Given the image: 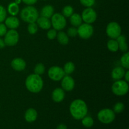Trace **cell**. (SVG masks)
<instances>
[{"instance_id": "cell-9", "label": "cell", "mask_w": 129, "mask_h": 129, "mask_svg": "<svg viewBox=\"0 0 129 129\" xmlns=\"http://www.w3.org/2000/svg\"><path fill=\"white\" fill-rule=\"evenodd\" d=\"M82 20L86 23L91 24L94 23L97 18V13L94 9L91 7L87 8L84 9L82 12Z\"/></svg>"}, {"instance_id": "cell-17", "label": "cell", "mask_w": 129, "mask_h": 129, "mask_svg": "<svg viewBox=\"0 0 129 129\" xmlns=\"http://www.w3.org/2000/svg\"><path fill=\"white\" fill-rule=\"evenodd\" d=\"M52 97L54 102H57V103L62 102L65 98V93H64V89L59 88L54 89V91L52 92Z\"/></svg>"}, {"instance_id": "cell-38", "label": "cell", "mask_w": 129, "mask_h": 129, "mask_svg": "<svg viewBox=\"0 0 129 129\" xmlns=\"http://www.w3.org/2000/svg\"><path fill=\"white\" fill-rule=\"evenodd\" d=\"M5 47V42H4V40H3L2 39L0 38V49H3Z\"/></svg>"}, {"instance_id": "cell-33", "label": "cell", "mask_w": 129, "mask_h": 129, "mask_svg": "<svg viewBox=\"0 0 129 129\" xmlns=\"http://www.w3.org/2000/svg\"><path fill=\"white\" fill-rule=\"evenodd\" d=\"M81 5L87 8L93 6L95 3V0H79Z\"/></svg>"}, {"instance_id": "cell-21", "label": "cell", "mask_w": 129, "mask_h": 129, "mask_svg": "<svg viewBox=\"0 0 129 129\" xmlns=\"http://www.w3.org/2000/svg\"><path fill=\"white\" fill-rule=\"evenodd\" d=\"M82 20L81 16L78 13H73L71 16H70V22L73 26H79L82 24Z\"/></svg>"}, {"instance_id": "cell-22", "label": "cell", "mask_w": 129, "mask_h": 129, "mask_svg": "<svg viewBox=\"0 0 129 129\" xmlns=\"http://www.w3.org/2000/svg\"><path fill=\"white\" fill-rule=\"evenodd\" d=\"M19 10H20V8H19L18 5L16 4L15 2L10 3L8 6V12L11 16H15L18 15Z\"/></svg>"}, {"instance_id": "cell-36", "label": "cell", "mask_w": 129, "mask_h": 129, "mask_svg": "<svg viewBox=\"0 0 129 129\" xmlns=\"http://www.w3.org/2000/svg\"><path fill=\"white\" fill-rule=\"evenodd\" d=\"M7 32V27L5 24L0 23V37L4 36Z\"/></svg>"}, {"instance_id": "cell-3", "label": "cell", "mask_w": 129, "mask_h": 129, "mask_svg": "<svg viewBox=\"0 0 129 129\" xmlns=\"http://www.w3.org/2000/svg\"><path fill=\"white\" fill-rule=\"evenodd\" d=\"M20 17L26 23H35L39 18V12L34 6L28 5L21 10Z\"/></svg>"}, {"instance_id": "cell-19", "label": "cell", "mask_w": 129, "mask_h": 129, "mask_svg": "<svg viewBox=\"0 0 129 129\" xmlns=\"http://www.w3.org/2000/svg\"><path fill=\"white\" fill-rule=\"evenodd\" d=\"M54 8L52 5H45L42 8L41 11H40V15L41 16L49 18L54 15Z\"/></svg>"}, {"instance_id": "cell-5", "label": "cell", "mask_w": 129, "mask_h": 129, "mask_svg": "<svg viewBox=\"0 0 129 129\" xmlns=\"http://www.w3.org/2000/svg\"><path fill=\"white\" fill-rule=\"evenodd\" d=\"M99 121L105 124H108L113 122L115 118V114L112 110L105 108L100 111L97 115Z\"/></svg>"}, {"instance_id": "cell-31", "label": "cell", "mask_w": 129, "mask_h": 129, "mask_svg": "<svg viewBox=\"0 0 129 129\" xmlns=\"http://www.w3.org/2000/svg\"><path fill=\"white\" fill-rule=\"evenodd\" d=\"M28 31L31 35L36 34L38 31V25L35 23H30L28 26Z\"/></svg>"}, {"instance_id": "cell-28", "label": "cell", "mask_w": 129, "mask_h": 129, "mask_svg": "<svg viewBox=\"0 0 129 129\" xmlns=\"http://www.w3.org/2000/svg\"><path fill=\"white\" fill-rule=\"evenodd\" d=\"M121 64L123 68L128 69L129 68V52H126L122 55L121 58Z\"/></svg>"}, {"instance_id": "cell-40", "label": "cell", "mask_w": 129, "mask_h": 129, "mask_svg": "<svg viewBox=\"0 0 129 129\" xmlns=\"http://www.w3.org/2000/svg\"><path fill=\"white\" fill-rule=\"evenodd\" d=\"M57 129H68L66 125L64 124H60L59 125L57 126Z\"/></svg>"}, {"instance_id": "cell-10", "label": "cell", "mask_w": 129, "mask_h": 129, "mask_svg": "<svg viewBox=\"0 0 129 129\" xmlns=\"http://www.w3.org/2000/svg\"><path fill=\"white\" fill-rule=\"evenodd\" d=\"M94 29L92 25L88 23L81 24L78 28V34L80 37L84 39H88L93 35Z\"/></svg>"}, {"instance_id": "cell-7", "label": "cell", "mask_w": 129, "mask_h": 129, "mask_svg": "<svg viewBox=\"0 0 129 129\" xmlns=\"http://www.w3.org/2000/svg\"><path fill=\"white\" fill-rule=\"evenodd\" d=\"M106 32L110 38L116 39L121 35L122 29L118 23L113 21L108 24L106 29Z\"/></svg>"}, {"instance_id": "cell-39", "label": "cell", "mask_w": 129, "mask_h": 129, "mask_svg": "<svg viewBox=\"0 0 129 129\" xmlns=\"http://www.w3.org/2000/svg\"><path fill=\"white\" fill-rule=\"evenodd\" d=\"M125 81L128 82L129 81V71H127L125 73Z\"/></svg>"}, {"instance_id": "cell-6", "label": "cell", "mask_w": 129, "mask_h": 129, "mask_svg": "<svg viewBox=\"0 0 129 129\" xmlns=\"http://www.w3.org/2000/svg\"><path fill=\"white\" fill-rule=\"evenodd\" d=\"M51 25L55 30H62L66 25V20L62 14H54L52 16Z\"/></svg>"}, {"instance_id": "cell-11", "label": "cell", "mask_w": 129, "mask_h": 129, "mask_svg": "<svg viewBox=\"0 0 129 129\" xmlns=\"http://www.w3.org/2000/svg\"><path fill=\"white\" fill-rule=\"evenodd\" d=\"M49 77L53 81H59L61 80L65 76L64 69L59 66H52L49 69L48 71Z\"/></svg>"}, {"instance_id": "cell-26", "label": "cell", "mask_w": 129, "mask_h": 129, "mask_svg": "<svg viewBox=\"0 0 129 129\" xmlns=\"http://www.w3.org/2000/svg\"><path fill=\"white\" fill-rule=\"evenodd\" d=\"M64 69L65 74L69 75V74L73 73V71H74V69H75V66H74V64H73L72 62H67L66 64L64 65V69Z\"/></svg>"}, {"instance_id": "cell-12", "label": "cell", "mask_w": 129, "mask_h": 129, "mask_svg": "<svg viewBox=\"0 0 129 129\" xmlns=\"http://www.w3.org/2000/svg\"><path fill=\"white\" fill-rule=\"evenodd\" d=\"M62 88L64 90L67 91H71L74 88V81L70 76H64L62 79Z\"/></svg>"}, {"instance_id": "cell-35", "label": "cell", "mask_w": 129, "mask_h": 129, "mask_svg": "<svg viewBox=\"0 0 129 129\" xmlns=\"http://www.w3.org/2000/svg\"><path fill=\"white\" fill-rule=\"evenodd\" d=\"M78 35V29L74 27H71L68 30V35L70 37H75Z\"/></svg>"}, {"instance_id": "cell-2", "label": "cell", "mask_w": 129, "mask_h": 129, "mask_svg": "<svg viewBox=\"0 0 129 129\" xmlns=\"http://www.w3.org/2000/svg\"><path fill=\"white\" fill-rule=\"evenodd\" d=\"M43 80L40 75L36 74H30L26 78L25 86L29 91L34 93H37L42 89Z\"/></svg>"}, {"instance_id": "cell-18", "label": "cell", "mask_w": 129, "mask_h": 129, "mask_svg": "<svg viewBox=\"0 0 129 129\" xmlns=\"http://www.w3.org/2000/svg\"><path fill=\"white\" fill-rule=\"evenodd\" d=\"M37 118V112L34 108H29L26 111L25 114V118L26 122H33L36 120Z\"/></svg>"}, {"instance_id": "cell-15", "label": "cell", "mask_w": 129, "mask_h": 129, "mask_svg": "<svg viewBox=\"0 0 129 129\" xmlns=\"http://www.w3.org/2000/svg\"><path fill=\"white\" fill-rule=\"evenodd\" d=\"M37 25L44 30H48L51 27V21L49 20L47 18L44 17V16H40L39 17L37 20Z\"/></svg>"}, {"instance_id": "cell-42", "label": "cell", "mask_w": 129, "mask_h": 129, "mask_svg": "<svg viewBox=\"0 0 129 129\" xmlns=\"http://www.w3.org/2000/svg\"><path fill=\"white\" fill-rule=\"evenodd\" d=\"M44 1H45V0H44Z\"/></svg>"}, {"instance_id": "cell-30", "label": "cell", "mask_w": 129, "mask_h": 129, "mask_svg": "<svg viewBox=\"0 0 129 129\" xmlns=\"http://www.w3.org/2000/svg\"><path fill=\"white\" fill-rule=\"evenodd\" d=\"M124 104H123V103H121V102H118V103H116V104L115 105L114 107H113V111L115 113H120L124 110Z\"/></svg>"}, {"instance_id": "cell-20", "label": "cell", "mask_w": 129, "mask_h": 129, "mask_svg": "<svg viewBox=\"0 0 129 129\" xmlns=\"http://www.w3.org/2000/svg\"><path fill=\"white\" fill-rule=\"evenodd\" d=\"M117 40L118 42V47L120 50L122 52H127L128 50V44L127 43V39L125 36L120 35L118 38H117Z\"/></svg>"}, {"instance_id": "cell-25", "label": "cell", "mask_w": 129, "mask_h": 129, "mask_svg": "<svg viewBox=\"0 0 129 129\" xmlns=\"http://www.w3.org/2000/svg\"><path fill=\"white\" fill-rule=\"evenodd\" d=\"M81 120L83 125L86 128H90L94 124V120L92 118V117H89V116H85Z\"/></svg>"}, {"instance_id": "cell-16", "label": "cell", "mask_w": 129, "mask_h": 129, "mask_svg": "<svg viewBox=\"0 0 129 129\" xmlns=\"http://www.w3.org/2000/svg\"><path fill=\"white\" fill-rule=\"evenodd\" d=\"M125 71L123 67H116L112 72V77L114 80H120L124 77Z\"/></svg>"}, {"instance_id": "cell-23", "label": "cell", "mask_w": 129, "mask_h": 129, "mask_svg": "<svg viewBox=\"0 0 129 129\" xmlns=\"http://www.w3.org/2000/svg\"><path fill=\"white\" fill-rule=\"evenodd\" d=\"M57 37L59 42L62 45H66L69 42V38L68 35L64 31H60L57 34Z\"/></svg>"}, {"instance_id": "cell-27", "label": "cell", "mask_w": 129, "mask_h": 129, "mask_svg": "<svg viewBox=\"0 0 129 129\" xmlns=\"http://www.w3.org/2000/svg\"><path fill=\"white\" fill-rule=\"evenodd\" d=\"M74 13V9L71 6L67 5L64 7L62 10V15L64 17H70Z\"/></svg>"}, {"instance_id": "cell-14", "label": "cell", "mask_w": 129, "mask_h": 129, "mask_svg": "<svg viewBox=\"0 0 129 129\" xmlns=\"http://www.w3.org/2000/svg\"><path fill=\"white\" fill-rule=\"evenodd\" d=\"M5 24L6 27L11 30H15L20 25V21L16 17L13 16H10L5 19Z\"/></svg>"}, {"instance_id": "cell-4", "label": "cell", "mask_w": 129, "mask_h": 129, "mask_svg": "<svg viewBox=\"0 0 129 129\" xmlns=\"http://www.w3.org/2000/svg\"><path fill=\"white\" fill-rule=\"evenodd\" d=\"M128 84L123 80H117L113 84L112 90L113 94L117 96H124L128 91Z\"/></svg>"}, {"instance_id": "cell-1", "label": "cell", "mask_w": 129, "mask_h": 129, "mask_svg": "<svg viewBox=\"0 0 129 129\" xmlns=\"http://www.w3.org/2000/svg\"><path fill=\"white\" fill-rule=\"evenodd\" d=\"M69 111L74 119L81 120L88 113V107L84 101L81 99H76L71 103Z\"/></svg>"}, {"instance_id": "cell-41", "label": "cell", "mask_w": 129, "mask_h": 129, "mask_svg": "<svg viewBox=\"0 0 129 129\" xmlns=\"http://www.w3.org/2000/svg\"><path fill=\"white\" fill-rule=\"evenodd\" d=\"M21 1H22L21 0H15V3L16 4H17V5H19V4L21 3Z\"/></svg>"}, {"instance_id": "cell-29", "label": "cell", "mask_w": 129, "mask_h": 129, "mask_svg": "<svg viewBox=\"0 0 129 129\" xmlns=\"http://www.w3.org/2000/svg\"><path fill=\"white\" fill-rule=\"evenodd\" d=\"M45 72V67H44V64H37L34 68V73L38 75H41L43 73Z\"/></svg>"}, {"instance_id": "cell-8", "label": "cell", "mask_w": 129, "mask_h": 129, "mask_svg": "<svg viewBox=\"0 0 129 129\" xmlns=\"http://www.w3.org/2000/svg\"><path fill=\"white\" fill-rule=\"evenodd\" d=\"M19 40V34L15 30H10L6 33L4 38L5 45L14 46Z\"/></svg>"}, {"instance_id": "cell-13", "label": "cell", "mask_w": 129, "mask_h": 129, "mask_svg": "<svg viewBox=\"0 0 129 129\" xmlns=\"http://www.w3.org/2000/svg\"><path fill=\"white\" fill-rule=\"evenodd\" d=\"M11 66L13 69L17 71H21L26 68V62L21 58H16L11 61Z\"/></svg>"}, {"instance_id": "cell-32", "label": "cell", "mask_w": 129, "mask_h": 129, "mask_svg": "<svg viewBox=\"0 0 129 129\" xmlns=\"http://www.w3.org/2000/svg\"><path fill=\"white\" fill-rule=\"evenodd\" d=\"M6 15L7 12L6 9L2 5H0V23H2L3 21H5V19L6 18Z\"/></svg>"}, {"instance_id": "cell-37", "label": "cell", "mask_w": 129, "mask_h": 129, "mask_svg": "<svg viewBox=\"0 0 129 129\" xmlns=\"http://www.w3.org/2000/svg\"><path fill=\"white\" fill-rule=\"evenodd\" d=\"M24 3L28 5H33L37 2L38 0H21Z\"/></svg>"}, {"instance_id": "cell-34", "label": "cell", "mask_w": 129, "mask_h": 129, "mask_svg": "<svg viewBox=\"0 0 129 129\" xmlns=\"http://www.w3.org/2000/svg\"><path fill=\"white\" fill-rule=\"evenodd\" d=\"M57 34V33L56 30L55 29H52L48 31L47 34V37L50 40H52L56 37Z\"/></svg>"}, {"instance_id": "cell-24", "label": "cell", "mask_w": 129, "mask_h": 129, "mask_svg": "<svg viewBox=\"0 0 129 129\" xmlns=\"http://www.w3.org/2000/svg\"><path fill=\"white\" fill-rule=\"evenodd\" d=\"M107 47L111 52H117L119 49L118 42L115 39H111L107 42Z\"/></svg>"}]
</instances>
